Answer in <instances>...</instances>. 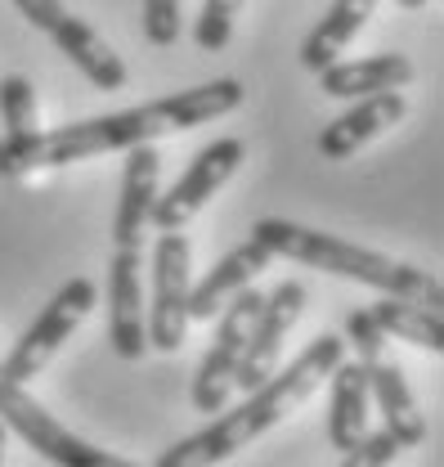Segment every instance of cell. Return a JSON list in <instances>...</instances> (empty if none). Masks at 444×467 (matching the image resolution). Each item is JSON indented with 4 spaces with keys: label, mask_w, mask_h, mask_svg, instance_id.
Here are the masks:
<instances>
[{
    "label": "cell",
    "mask_w": 444,
    "mask_h": 467,
    "mask_svg": "<svg viewBox=\"0 0 444 467\" xmlns=\"http://www.w3.org/2000/svg\"><path fill=\"white\" fill-rule=\"evenodd\" d=\"M144 41L158 50L180 41V0H144Z\"/></svg>",
    "instance_id": "obj_23"
},
{
    "label": "cell",
    "mask_w": 444,
    "mask_h": 467,
    "mask_svg": "<svg viewBox=\"0 0 444 467\" xmlns=\"http://www.w3.org/2000/svg\"><path fill=\"white\" fill-rule=\"evenodd\" d=\"M346 342L355 347L359 364H373V359H382V350H387V333H382V324L373 319V310H350V315H346Z\"/></svg>",
    "instance_id": "obj_22"
},
{
    "label": "cell",
    "mask_w": 444,
    "mask_h": 467,
    "mask_svg": "<svg viewBox=\"0 0 444 467\" xmlns=\"http://www.w3.org/2000/svg\"><path fill=\"white\" fill-rule=\"evenodd\" d=\"M413 81L408 55H368V58H333L319 67V90L333 99H359L377 90H404Z\"/></svg>",
    "instance_id": "obj_15"
},
{
    "label": "cell",
    "mask_w": 444,
    "mask_h": 467,
    "mask_svg": "<svg viewBox=\"0 0 444 467\" xmlns=\"http://www.w3.org/2000/svg\"><path fill=\"white\" fill-rule=\"evenodd\" d=\"M243 158H247V144H243L238 135H224V140H216V144H207V149L189 162V171L180 175L167 193H158L149 225H158V234L162 230H184V225H189V221H193V216L221 193L224 184H229V175L243 167Z\"/></svg>",
    "instance_id": "obj_8"
},
{
    "label": "cell",
    "mask_w": 444,
    "mask_h": 467,
    "mask_svg": "<svg viewBox=\"0 0 444 467\" xmlns=\"http://www.w3.org/2000/svg\"><path fill=\"white\" fill-rule=\"evenodd\" d=\"M243 81L238 77H216L202 81L193 90H175L162 99L121 109V113L86 117L58 130H41V167H67L81 158H99V153H126L130 144H158L162 135L175 130H193L202 121L233 113L243 104Z\"/></svg>",
    "instance_id": "obj_1"
},
{
    "label": "cell",
    "mask_w": 444,
    "mask_h": 467,
    "mask_svg": "<svg viewBox=\"0 0 444 467\" xmlns=\"http://www.w3.org/2000/svg\"><path fill=\"white\" fill-rule=\"evenodd\" d=\"M95 301H99L95 279H86V275L67 279V284L46 301V310L23 328V337L14 342V350L0 359V368H5L14 382H32V378H36V373L58 355V347L77 333V324L95 310Z\"/></svg>",
    "instance_id": "obj_4"
},
{
    "label": "cell",
    "mask_w": 444,
    "mask_h": 467,
    "mask_svg": "<svg viewBox=\"0 0 444 467\" xmlns=\"http://www.w3.org/2000/svg\"><path fill=\"white\" fill-rule=\"evenodd\" d=\"M336 359H346V342L333 337V333H324V337H315L310 347L301 350L283 373H270L261 387H252L247 391V400L238 409H229L221 418H212L202 431H193L189 441H180V445H170L167 454L158 459V467H202V463H224L229 454H238L247 441H256V436H265L270 427H278L292 409H301L324 382H328V373H333Z\"/></svg>",
    "instance_id": "obj_2"
},
{
    "label": "cell",
    "mask_w": 444,
    "mask_h": 467,
    "mask_svg": "<svg viewBox=\"0 0 444 467\" xmlns=\"http://www.w3.org/2000/svg\"><path fill=\"white\" fill-rule=\"evenodd\" d=\"M158 193H162V153H158V144H130L117 216H112V243L117 247H139L144 243V225L153 216Z\"/></svg>",
    "instance_id": "obj_12"
},
{
    "label": "cell",
    "mask_w": 444,
    "mask_h": 467,
    "mask_svg": "<svg viewBox=\"0 0 444 467\" xmlns=\"http://www.w3.org/2000/svg\"><path fill=\"white\" fill-rule=\"evenodd\" d=\"M395 5H404V9H422L427 0H395Z\"/></svg>",
    "instance_id": "obj_25"
},
{
    "label": "cell",
    "mask_w": 444,
    "mask_h": 467,
    "mask_svg": "<svg viewBox=\"0 0 444 467\" xmlns=\"http://www.w3.org/2000/svg\"><path fill=\"white\" fill-rule=\"evenodd\" d=\"M0 117H5V135H27L41 130L36 121V86L27 77H0Z\"/></svg>",
    "instance_id": "obj_20"
},
{
    "label": "cell",
    "mask_w": 444,
    "mask_h": 467,
    "mask_svg": "<svg viewBox=\"0 0 444 467\" xmlns=\"http://www.w3.org/2000/svg\"><path fill=\"white\" fill-rule=\"evenodd\" d=\"M5 431H9V427L0 422V463H5Z\"/></svg>",
    "instance_id": "obj_26"
},
{
    "label": "cell",
    "mask_w": 444,
    "mask_h": 467,
    "mask_svg": "<svg viewBox=\"0 0 444 467\" xmlns=\"http://www.w3.org/2000/svg\"><path fill=\"white\" fill-rule=\"evenodd\" d=\"M395 454H399V441L390 436L387 427H377V431L368 427V431L346 450V463L350 467H382V463H390Z\"/></svg>",
    "instance_id": "obj_24"
},
{
    "label": "cell",
    "mask_w": 444,
    "mask_h": 467,
    "mask_svg": "<svg viewBox=\"0 0 444 467\" xmlns=\"http://www.w3.org/2000/svg\"><path fill=\"white\" fill-rule=\"evenodd\" d=\"M14 5H18V14H23L36 32H46V36L55 41L58 55H67L77 63V72H81L90 86H99V90H121V86L130 81L121 55L112 50L86 18H77L63 0H14Z\"/></svg>",
    "instance_id": "obj_5"
},
{
    "label": "cell",
    "mask_w": 444,
    "mask_h": 467,
    "mask_svg": "<svg viewBox=\"0 0 444 467\" xmlns=\"http://www.w3.org/2000/svg\"><path fill=\"white\" fill-rule=\"evenodd\" d=\"M243 0H202V14H198V27H193V41L198 50L207 55H221L233 36V18H238Z\"/></svg>",
    "instance_id": "obj_21"
},
{
    "label": "cell",
    "mask_w": 444,
    "mask_h": 467,
    "mask_svg": "<svg viewBox=\"0 0 444 467\" xmlns=\"http://www.w3.org/2000/svg\"><path fill=\"white\" fill-rule=\"evenodd\" d=\"M261 292L252 288H238L229 296V306H221V328H216V337H212V347L202 355V364H198V373H193V409L198 413H221L224 409V396H229V387H233V368H238V359H243V347H247V333H252V324H256V310H261Z\"/></svg>",
    "instance_id": "obj_9"
},
{
    "label": "cell",
    "mask_w": 444,
    "mask_h": 467,
    "mask_svg": "<svg viewBox=\"0 0 444 467\" xmlns=\"http://www.w3.org/2000/svg\"><path fill=\"white\" fill-rule=\"evenodd\" d=\"M368 391H373V405L382 413V427L399 441V450H418L427 441V418H422V409L404 382V368L390 364V359H373L368 364Z\"/></svg>",
    "instance_id": "obj_17"
},
{
    "label": "cell",
    "mask_w": 444,
    "mask_h": 467,
    "mask_svg": "<svg viewBox=\"0 0 444 467\" xmlns=\"http://www.w3.org/2000/svg\"><path fill=\"white\" fill-rule=\"evenodd\" d=\"M408 104H404V90H377V95H359L341 117H333L319 135V153L328 162H346L355 158L368 140H377L382 130H390L395 121H404Z\"/></svg>",
    "instance_id": "obj_13"
},
{
    "label": "cell",
    "mask_w": 444,
    "mask_h": 467,
    "mask_svg": "<svg viewBox=\"0 0 444 467\" xmlns=\"http://www.w3.org/2000/svg\"><path fill=\"white\" fill-rule=\"evenodd\" d=\"M305 301H310V288H305L301 279H283V284L261 301L256 324H252L247 347H243V359H238V368H233V387L252 391V387H261V382L274 373L278 355H283V342H287L292 324L301 319Z\"/></svg>",
    "instance_id": "obj_10"
},
{
    "label": "cell",
    "mask_w": 444,
    "mask_h": 467,
    "mask_svg": "<svg viewBox=\"0 0 444 467\" xmlns=\"http://www.w3.org/2000/svg\"><path fill=\"white\" fill-rule=\"evenodd\" d=\"M373 9H377V0H333V9L315 23V32L305 36V46H301V63L310 67V72H319V67H328L333 58L346 55V46L364 32V23L373 18Z\"/></svg>",
    "instance_id": "obj_18"
},
{
    "label": "cell",
    "mask_w": 444,
    "mask_h": 467,
    "mask_svg": "<svg viewBox=\"0 0 444 467\" xmlns=\"http://www.w3.org/2000/svg\"><path fill=\"white\" fill-rule=\"evenodd\" d=\"M193 247L184 230H162L153 243V301H149V347L180 350L189 337V288H193Z\"/></svg>",
    "instance_id": "obj_6"
},
{
    "label": "cell",
    "mask_w": 444,
    "mask_h": 467,
    "mask_svg": "<svg viewBox=\"0 0 444 467\" xmlns=\"http://www.w3.org/2000/svg\"><path fill=\"white\" fill-rule=\"evenodd\" d=\"M328 382H333V391H328V441H333V450L346 454V450L368 431V422H373L368 364H359V359H355V364L336 359Z\"/></svg>",
    "instance_id": "obj_16"
},
{
    "label": "cell",
    "mask_w": 444,
    "mask_h": 467,
    "mask_svg": "<svg viewBox=\"0 0 444 467\" xmlns=\"http://www.w3.org/2000/svg\"><path fill=\"white\" fill-rule=\"evenodd\" d=\"M108 347L121 359H144L149 355L144 247H117L108 261Z\"/></svg>",
    "instance_id": "obj_11"
},
{
    "label": "cell",
    "mask_w": 444,
    "mask_h": 467,
    "mask_svg": "<svg viewBox=\"0 0 444 467\" xmlns=\"http://www.w3.org/2000/svg\"><path fill=\"white\" fill-rule=\"evenodd\" d=\"M0 422L9 431H18L41 459H50L58 467H126L117 454L81 441V436H72L55 413H46L23 391V382H14L5 368H0Z\"/></svg>",
    "instance_id": "obj_7"
},
{
    "label": "cell",
    "mask_w": 444,
    "mask_h": 467,
    "mask_svg": "<svg viewBox=\"0 0 444 467\" xmlns=\"http://www.w3.org/2000/svg\"><path fill=\"white\" fill-rule=\"evenodd\" d=\"M270 261H274V252L261 238H247L233 252H224L221 261L212 265V275L189 288V319H216V310H221L224 301L238 288H247Z\"/></svg>",
    "instance_id": "obj_14"
},
{
    "label": "cell",
    "mask_w": 444,
    "mask_h": 467,
    "mask_svg": "<svg viewBox=\"0 0 444 467\" xmlns=\"http://www.w3.org/2000/svg\"><path fill=\"white\" fill-rule=\"evenodd\" d=\"M252 238H261L274 256L287 261H301L310 270H328L336 279H355L373 292H390V296H413V301H427L444 310V288L431 270H418L408 261H390L373 247H359V243H346L336 234L310 230V225H296V221H278L265 216L252 225Z\"/></svg>",
    "instance_id": "obj_3"
},
{
    "label": "cell",
    "mask_w": 444,
    "mask_h": 467,
    "mask_svg": "<svg viewBox=\"0 0 444 467\" xmlns=\"http://www.w3.org/2000/svg\"><path fill=\"white\" fill-rule=\"evenodd\" d=\"M368 310H373V319L382 324L387 337H399V342H408V347L431 350V355L444 350V310H436V306L413 301V296H390V292H382V301L368 306Z\"/></svg>",
    "instance_id": "obj_19"
}]
</instances>
